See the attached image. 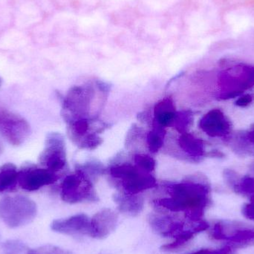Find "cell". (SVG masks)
<instances>
[{
	"mask_svg": "<svg viewBox=\"0 0 254 254\" xmlns=\"http://www.w3.org/2000/svg\"><path fill=\"white\" fill-rule=\"evenodd\" d=\"M151 228L158 235L166 238L174 239L170 244L161 247L164 252H174L185 247L195 236L209 228L205 221L185 222L171 215L164 213H152L148 217Z\"/></svg>",
	"mask_w": 254,
	"mask_h": 254,
	"instance_id": "3",
	"label": "cell"
},
{
	"mask_svg": "<svg viewBox=\"0 0 254 254\" xmlns=\"http://www.w3.org/2000/svg\"><path fill=\"white\" fill-rule=\"evenodd\" d=\"M107 86L103 83L71 88L63 104V116L67 123L78 119L94 120L107 98Z\"/></svg>",
	"mask_w": 254,
	"mask_h": 254,
	"instance_id": "2",
	"label": "cell"
},
{
	"mask_svg": "<svg viewBox=\"0 0 254 254\" xmlns=\"http://www.w3.org/2000/svg\"><path fill=\"white\" fill-rule=\"evenodd\" d=\"M59 179L58 173L31 163L24 164L18 173V184L27 191H36L43 187L52 185Z\"/></svg>",
	"mask_w": 254,
	"mask_h": 254,
	"instance_id": "11",
	"label": "cell"
},
{
	"mask_svg": "<svg viewBox=\"0 0 254 254\" xmlns=\"http://www.w3.org/2000/svg\"><path fill=\"white\" fill-rule=\"evenodd\" d=\"M3 152V146L2 144H1V142H0V155H1V152Z\"/></svg>",
	"mask_w": 254,
	"mask_h": 254,
	"instance_id": "26",
	"label": "cell"
},
{
	"mask_svg": "<svg viewBox=\"0 0 254 254\" xmlns=\"http://www.w3.org/2000/svg\"><path fill=\"white\" fill-rule=\"evenodd\" d=\"M254 98V95L248 94V95H243V97L239 98L236 104L240 107H248V106L250 105L253 102Z\"/></svg>",
	"mask_w": 254,
	"mask_h": 254,
	"instance_id": "24",
	"label": "cell"
},
{
	"mask_svg": "<svg viewBox=\"0 0 254 254\" xmlns=\"http://www.w3.org/2000/svg\"><path fill=\"white\" fill-rule=\"evenodd\" d=\"M193 122V115L189 110L177 112L172 127L180 134L188 132V128Z\"/></svg>",
	"mask_w": 254,
	"mask_h": 254,
	"instance_id": "20",
	"label": "cell"
},
{
	"mask_svg": "<svg viewBox=\"0 0 254 254\" xmlns=\"http://www.w3.org/2000/svg\"><path fill=\"white\" fill-rule=\"evenodd\" d=\"M91 219L85 214H77L65 219L52 222V229L55 232L68 236L89 235Z\"/></svg>",
	"mask_w": 254,
	"mask_h": 254,
	"instance_id": "14",
	"label": "cell"
},
{
	"mask_svg": "<svg viewBox=\"0 0 254 254\" xmlns=\"http://www.w3.org/2000/svg\"><path fill=\"white\" fill-rule=\"evenodd\" d=\"M168 196L153 201L158 208L183 213L188 220H202L206 208L210 202V188L204 182L185 181L166 186Z\"/></svg>",
	"mask_w": 254,
	"mask_h": 254,
	"instance_id": "1",
	"label": "cell"
},
{
	"mask_svg": "<svg viewBox=\"0 0 254 254\" xmlns=\"http://www.w3.org/2000/svg\"><path fill=\"white\" fill-rule=\"evenodd\" d=\"M254 86V65L238 64L221 73L219 98L227 100L240 96Z\"/></svg>",
	"mask_w": 254,
	"mask_h": 254,
	"instance_id": "4",
	"label": "cell"
},
{
	"mask_svg": "<svg viewBox=\"0 0 254 254\" xmlns=\"http://www.w3.org/2000/svg\"><path fill=\"white\" fill-rule=\"evenodd\" d=\"M176 112V106L171 98H166L158 101L154 107L153 123L158 126L167 128L172 127Z\"/></svg>",
	"mask_w": 254,
	"mask_h": 254,
	"instance_id": "15",
	"label": "cell"
},
{
	"mask_svg": "<svg viewBox=\"0 0 254 254\" xmlns=\"http://www.w3.org/2000/svg\"><path fill=\"white\" fill-rule=\"evenodd\" d=\"M213 240L226 241L237 247L254 246V228L234 222H218L212 230Z\"/></svg>",
	"mask_w": 254,
	"mask_h": 254,
	"instance_id": "9",
	"label": "cell"
},
{
	"mask_svg": "<svg viewBox=\"0 0 254 254\" xmlns=\"http://www.w3.org/2000/svg\"><path fill=\"white\" fill-rule=\"evenodd\" d=\"M31 127L22 116L0 110V134L13 146H20L29 137Z\"/></svg>",
	"mask_w": 254,
	"mask_h": 254,
	"instance_id": "10",
	"label": "cell"
},
{
	"mask_svg": "<svg viewBox=\"0 0 254 254\" xmlns=\"http://www.w3.org/2000/svg\"><path fill=\"white\" fill-rule=\"evenodd\" d=\"M119 217L113 210L104 209L97 213L90 220L89 236L92 238H106L116 230Z\"/></svg>",
	"mask_w": 254,
	"mask_h": 254,
	"instance_id": "13",
	"label": "cell"
},
{
	"mask_svg": "<svg viewBox=\"0 0 254 254\" xmlns=\"http://www.w3.org/2000/svg\"><path fill=\"white\" fill-rule=\"evenodd\" d=\"M114 201L122 213L130 216H134L140 214L143 209V198L137 195L116 194L114 196Z\"/></svg>",
	"mask_w": 254,
	"mask_h": 254,
	"instance_id": "16",
	"label": "cell"
},
{
	"mask_svg": "<svg viewBox=\"0 0 254 254\" xmlns=\"http://www.w3.org/2000/svg\"><path fill=\"white\" fill-rule=\"evenodd\" d=\"M34 201L22 195L6 196L0 200V219L10 228L31 222L37 215Z\"/></svg>",
	"mask_w": 254,
	"mask_h": 254,
	"instance_id": "6",
	"label": "cell"
},
{
	"mask_svg": "<svg viewBox=\"0 0 254 254\" xmlns=\"http://www.w3.org/2000/svg\"><path fill=\"white\" fill-rule=\"evenodd\" d=\"M179 144L184 152L192 158H201L205 154L204 141L190 133L181 134Z\"/></svg>",
	"mask_w": 254,
	"mask_h": 254,
	"instance_id": "17",
	"label": "cell"
},
{
	"mask_svg": "<svg viewBox=\"0 0 254 254\" xmlns=\"http://www.w3.org/2000/svg\"><path fill=\"white\" fill-rule=\"evenodd\" d=\"M19 170L11 163L0 167V193L13 190L17 186Z\"/></svg>",
	"mask_w": 254,
	"mask_h": 254,
	"instance_id": "18",
	"label": "cell"
},
{
	"mask_svg": "<svg viewBox=\"0 0 254 254\" xmlns=\"http://www.w3.org/2000/svg\"><path fill=\"white\" fill-rule=\"evenodd\" d=\"M0 83H1V80H0Z\"/></svg>",
	"mask_w": 254,
	"mask_h": 254,
	"instance_id": "27",
	"label": "cell"
},
{
	"mask_svg": "<svg viewBox=\"0 0 254 254\" xmlns=\"http://www.w3.org/2000/svg\"><path fill=\"white\" fill-rule=\"evenodd\" d=\"M245 138L247 142H250L254 144V127L248 131L247 134L245 135Z\"/></svg>",
	"mask_w": 254,
	"mask_h": 254,
	"instance_id": "25",
	"label": "cell"
},
{
	"mask_svg": "<svg viewBox=\"0 0 254 254\" xmlns=\"http://www.w3.org/2000/svg\"><path fill=\"white\" fill-rule=\"evenodd\" d=\"M110 175L120 182L123 193L137 195L157 186L152 173H146L134 164L124 163L111 167Z\"/></svg>",
	"mask_w": 254,
	"mask_h": 254,
	"instance_id": "5",
	"label": "cell"
},
{
	"mask_svg": "<svg viewBox=\"0 0 254 254\" xmlns=\"http://www.w3.org/2000/svg\"><path fill=\"white\" fill-rule=\"evenodd\" d=\"M61 195L62 199L69 204L98 199L93 184L83 169H78L64 179L61 184Z\"/></svg>",
	"mask_w": 254,
	"mask_h": 254,
	"instance_id": "7",
	"label": "cell"
},
{
	"mask_svg": "<svg viewBox=\"0 0 254 254\" xmlns=\"http://www.w3.org/2000/svg\"><path fill=\"white\" fill-rule=\"evenodd\" d=\"M42 167L58 173L66 165V152L64 137L59 133H50L46 137L45 147L39 156Z\"/></svg>",
	"mask_w": 254,
	"mask_h": 254,
	"instance_id": "8",
	"label": "cell"
},
{
	"mask_svg": "<svg viewBox=\"0 0 254 254\" xmlns=\"http://www.w3.org/2000/svg\"><path fill=\"white\" fill-rule=\"evenodd\" d=\"M199 127L212 137H226L231 131V122L219 109L210 110L199 122Z\"/></svg>",
	"mask_w": 254,
	"mask_h": 254,
	"instance_id": "12",
	"label": "cell"
},
{
	"mask_svg": "<svg viewBox=\"0 0 254 254\" xmlns=\"http://www.w3.org/2000/svg\"><path fill=\"white\" fill-rule=\"evenodd\" d=\"M232 253V249L230 246L222 248L216 250H210V249H201V250L197 251L190 254H231Z\"/></svg>",
	"mask_w": 254,
	"mask_h": 254,
	"instance_id": "22",
	"label": "cell"
},
{
	"mask_svg": "<svg viewBox=\"0 0 254 254\" xmlns=\"http://www.w3.org/2000/svg\"><path fill=\"white\" fill-rule=\"evenodd\" d=\"M134 164L146 173H152L155 170L156 162L150 155L146 154H136L134 155Z\"/></svg>",
	"mask_w": 254,
	"mask_h": 254,
	"instance_id": "21",
	"label": "cell"
},
{
	"mask_svg": "<svg viewBox=\"0 0 254 254\" xmlns=\"http://www.w3.org/2000/svg\"><path fill=\"white\" fill-rule=\"evenodd\" d=\"M243 214L248 219L254 220V195L251 196V201L243 208Z\"/></svg>",
	"mask_w": 254,
	"mask_h": 254,
	"instance_id": "23",
	"label": "cell"
},
{
	"mask_svg": "<svg viewBox=\"0 0 254 254\" xmlns=\"http://www.w3.org/2000/svg\"><path fill=\"white\" fill-rule=\"evenodd\" d=\"M165 135V128L152 122V130L149 131L146 137L148 148L152 153H156L161 149L164 145Z\"/></svg>",
	"mask_w": 254,
	"mask_h": 254,
	"instance_id": "19",
	"label": "cell"
}]
</instances>
